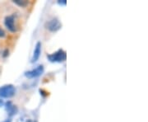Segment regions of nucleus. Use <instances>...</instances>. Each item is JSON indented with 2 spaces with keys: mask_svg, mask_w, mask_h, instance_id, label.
<instances>
[{
  "mask_svg": "<svg viewBox=\"0 0 148 122\" xmlns=\"http://www.w3.org/2000/svg\"><path fill=\"white\" fill-rule=\"evenodd\" d=\"M16 92V88L13 85H4L0 88V97L10 98L13 96Z\"/></svg>",
  "mask_w": 148,
  "mask_h": 122,
  "instance_id": "2",
  "label": "nucleus"
},
{
  "mask_svg": "<svg viewBox=\"0 0 148 122\" xmlns=\"http://www.w3.org/2000/svg\"><path fill=\"white\" fill-rule=\"evenodd\" d=\"M6 27L11 31V32H16V27H15V22H14V17L13 16H8L5 18L4 21Z\"/></svg>",
  "mask_w": 148,
  "mask_h": 122,
  "instance_id": "5",
  "label": "nucleus"
},
{
  "mask_svg": "<svg viewBox=\"0 0 148 122\" xmlns=\"http://www.w3.org/2000/svg\"><path fill=\"white\" fill-rule=\"evenodd\" d=\"M43 73H44V67L42 65H40L37 67L36 69L27 72L25 75H26V77L29 78V79H34V78H37V77L40 76Z\"/></svg>",
  "mask_w": 148,
  "mask_h": 122,
  "instance_id": "4",
  "label": "nucleus"
},
{
  "mask_svg": "<svg viewBox=\"0 0 148 122\" xmlns=\"http://www.w3.org/2000/svg\"><path fill=\"white\" fill-rule=\"evenodd\" d=\"M14 3L17 4V5L21 6V7H25V6L27 5V1H19V0H16V1H14Z\"/></svg>",
  "mask_w": 148,
  "mask_h": 122,
  "instance_id": "8",
  "label": "nucleus"
},
{
  "mask_svg": "<svg viewBox=\"0 0 148 122\" xmlns=\"http://www.w3.org/2000/svg\"><path fill=\"white\" fill-rule=\"evenodd\" d=\"M47 58L50 62L60 63V62H64V61L66 60L67 54H66V52L64 50H58L57 52L51 54H49L47 56Z\"/></svg>",
  "mask_w": 148,
  "mask_h": 122,
  "instance_id": "1",
  "label": "nucleus"
},
{
  "mask_svg": "<svg viewBox=\"0 0 148 122\" xmlns=\"http://www.w3.org/2000/svg\"><path fill=\"white\" fill-rule=\"evenodd\" d=\"M27 122H33V121H27Z\"/></svg>",
  "mask_w": 148,
  "mask_h": 122,
  "instance_id": "13",
  "label": "nucleus"
},
{
  "mask_svg": "<svg viewBox=\"0 0 148 122\" xmlns=\"http://www.w3.org/2000/svg\"><path fill=\"white\" fill-rule=\"evenodd\" d=\"M58 3H59V4H63V5H65V4H66V1H62V2H59V1H58Z\"/></svg>",
  "mask_w": 148,
  "mask_h": 122,
  "instance_id": "10",
  "label": "nucleus"
},
{
  "mask_svg": "<svg viewBox=\"0 0 148 122\" xmlns=\"http://www.w3.org/2000/svg\"><path fill=\"white\" fill-rule=\"evenodd\" d=\"M3 106V100H0V107Z\"/></svg>",
  "mask_w": 148,
  "mask_h": 122,
  "instance_id": "11",
  "label": "nucleus"
},
{
  "mask_svg": "<svg viewBox=\"0 0 148 122\" xmlns=\"http://www.w3.org/2000/svg\"><path fill=\"white\" fill-rule=\"evenodd\" d=\"M6 109H7L8 112L9 113V115H13V114H14V113H16V107L13 106L11 102H8V103H7Z\"/></svg>",
  "mask_w": 148,
  "mask_h": 122,
  "instance_id": "7",
  "label": "nucleus"
},
{
  "mask_svg": "<svg viewBox=\"0 0 148 122\" xmlns=\"http://www.w3.org/2000/svg\"><path fill=\"white\" fill-rule=\"evenodd\" d=\"M41 53V43L37 42L36 46H35V50H34V53H33V56L32 58V62H36L37 60L40 58V55Z\"/></svg>",
  "mask_w": 148,
  "mask_h": 122,
  "instance_id": "6",
  "label": "nucleus"
},
{
  "mask_svg": "<svg viewBox=\"0 0 148 122\" xmlns=\"http://www.w3.org/2000/svg\"><path fill=\"white\" fill-rule=\"evenodd\" d=\"M3 122H12V120L11 119H7V120H5Z\"/></svg>",
  "mask_w": 148,
  "mask_h": 122,
  "instance_id": "12",
  "label": "nucleus"
},
{
  "mask_svg": "<svg viewBox=\"0 0 148 122\" xmlns=\"http://www.w3.org/2000/svg\"><path fill=\"white\" fill-rule=\"evenodd\" d=\"M5 37V32L3 29L0 28V37Z\"/></svg>",
  "mask_w": 148,
  "mask_h": 122,
  "instance_id": "9",
  "label": "nucleus"
},
{
  "mask_svg": "<svg viewBox=\"0 0 148 122\" xmlns=\"http://www.w3.org/2000/svg\"><path fill=\"white\" fill-rule=\"evenodd\" d=\"M61 27H62L61 23L57 19H52L50 21H47L45 24V28L50 32H57L61 28Z\"/></svg>",
  "mask_w": 148,
  "mask_h": 122,
  "instance_id": "3",
  "label": "nucleus"
}]
</instances>
